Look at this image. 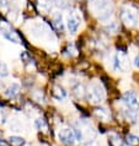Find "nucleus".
Segmentation results:
<instances>
[{"label": "nucleus", "mask_w": 139, "mask_h": 146, "mask_svg": "<svg viewBox=\"0 0 139 146\" xmlns=\"http://www.w3.org/2000/svg\"><path fill=\"white\" fill-rule=\"evenodd\" d=\"M89 9L102 22H107L113 14L111 0H90Z\"/></svg>", "instance_id": "1"}, {"label": "nucleus", "mask_w": 139, "mask_h": 146, "mask_svg": "<svg viewBox=\"0 0 139 146\" xmlns=\"http://www.w3.org/2000/svg\"><path fill=\"white\" fill-rule=\"evenodd\" d=\"M88 100L92 104H99L105 100V90L100 84H91L88 90Z\"/></svg>", "instance_id": "2"}, {"label": "nucleus", "mask_w": 139, "mask_h": 146, "mask_svg": "<svg viewBox=\"0 0 139 146\" xmlns=\"http://www.w3.org/2000/svg\"><path fill=\"white\" fill-rule=\"evenodd\" d=\"M121 20L127 27H129V28L134 27L137 25V21H138L136 10L130 6H124L123 9H122V13H121Z\"/></svg>", "instance_id": "3"}, {"label": "nucleus", "mask_w": 139, "mask_h": 146, "mask_svg": "<svg viewBox=\"0 0 139 146\" xmlns=\"http://www.w3.org/2000/svg\"><path fill=\"white\" fill-rule=\"evenodd\" d=\"M80 23H81V17L78 14V11H72V13L68 14L67 20H65V25H67V28L70 33H76L80 27Z\"/></svg>", "instance_id": "4"}, {"label": "nucleus", "mask_w": 139, "mask_h": 146, "mask_svg": "<svg viewBox=\"0 0 139 146\" xmlns=\"http://www.w3.org/2000/svg\"><path fill=\"white\" fill-rule=\"evenodd\" d=\"M0 28H1V33L9 42L13 43H21V37L16 33V32L10 27V25L6 21H0Z\"/></svg>", "instance_id": "5"}, {"label": "nucleus", "mask_w": 139, "mask_h": 146, "mask_svg": "<svg viewBox=\"0 0 139 146\" xmlns=\"http://www.w3.org/2000/svg\"><path fill=\"white\" fill-rule=\"evenodd\" d=\"M58 137H59V140L67 146H73L75 144V140H76L74 131L70 130V129H68V128L62 129V130L58 133Z\"/></svg>", "instance_id": "6"}, {"label": "nucleus", "mask_w": 139, "mask_h": 146, "mask_svg": "<svg viewBox=\"0 0 139 146\" xmlns=\"http://www.w3.org/2000/svg\"><path fill=\"white\" fill-rule=\"evenodd\" d=\"M122 100H123V103L127 107H129V108H137L138 107L139 101H138V96H137L136 92H133V91L126 92Z\"/></svg>", "instance_id": "7"}, {"label": "nucleus", "mask_w": 139, "mask_h": 146, "mask_svg": "<svg viewBox=\"0 0 139 146\" xmlns=\"http://www.w3.org/2000/svg\"><path fill=\"white\" fill-rule=\"evenodd\" d=\"M113 62H112V68L114 69L116 71H123L124 69V62H126V58H124V54L122 53H117L116 55H113Z\"/></svg>", "instance_id": "8"}, {"label": "nucleus", "mask_w": 139, "mask_h": 146, "mask_svg": "<svg viewBox=\"0 0 139 146\" xmlns=\"http://www.w3.org/2000/svg\"><path fill=\"white\" fill-rule=\"evenodd\" d=\"M53 27L57 31H63L64 30V21H63V15L60 13H57L53 17Z\"/></svg>", "instance_id": "9"}, {"label": "nucleus", "mask_w": 139, "mask_h": 146, "mask_svg": "<svg viewBox=\"0 0 139 146\" xmlns=\"http://www.w3.org/2000/svg\"><path fill=\"white\" fill-rule=\"evenodd\" d=\"M20 92V86L17 84H11L9 87L5 90V96L9 97V98H14V97H16L19 95Z\"/></svg>", "instance_id": "10"}, {"label": "nucleus", "mask_w": 139, "mask_h": 146, "mask_svg": "<svg viewBox=\"0 0 139 146\" xmlns=\"http://www.w3.org/2000/svg\"><path fill=\"white\" fill-rule=\"evenodd\" d=\"M95 114H96L97 118H100L101 120H104V121H107L110 118H111V115H110L108 111L106 108H104V107H97V108H95Z\"/></svg>", "instance_id": "11"}, {"label": "nucleus", "mask_w": 139, "mask_h": 146, "mask_svg": "<svg viewBox=\"0 0 139 146\" xmlns=\"http://www.w3.org/2000/svg\"><path fill=\"white\" fill-rule=\"evenodd\" d=\"M38 9L42 13L49 14L52 11V0H38Z\"/></svg>", "instance_id": "12"}, {"label": "nucleus", "mask_w": 139, "mask_h": 146, "mask_svg": "<svg viewBox=\"0 0 139 146\" xmlns=\"http://www.w3.org/2000/svg\"><path fill=\"white\" fill-rule=\"evenodd\" d=\"M124 115H126V118L128 119L129 121L137 120V117H138L137 108H129V107H127L126 111H124Z\"/></svg>", "instance_id": "13"}, {"label": "nucleus", "mask_w": 139, "mask_h": 146, "mask_svg": "<svg viewBox=\"0 0 139 146\" xmlns=\"http://www.w3.org/2000/svg\"><path fill=\"white\" fill-rule=\"evenodd\" d=\"M53 97H54L55 100H58V101H63L65 97H67V92H65V90L63 87L55 86L54 91H53Z\"/></svg>", "instance_id": "14"}, {"label": "nucleus", "mask_w": 139, "mask_h": 146, "mask_svg": "<svg viewBox=\"0 0 139 146\" xmlns=\"http://www.w3.org/2000/svg\"><path fill=\"white\" fill-rule=\"evenodd\" d=\"M9 141H10V144H11V145H14V146H21V145H23V143H25L23 137L17 136V135L10 136V137H9Z\"/></svg>", "instance_id": "15"}, {"label": "nucleus", "mask_w": 139, "mask_h": 146, "mask_svg": "<svg viewBox=\"0 0 139 146\" xmlns=\"http://www.w3.org/2000/svg\"><path fill=\"white\" fill-rule=\"evenodd\" d=\"M127 143L129 145H138L139 144V137L133 135V134H128L127 135Z\"/></svg>", "instance_id": "16"}, {"label": "nucleus", "mask_w": 139, "mask_h": 146, "mask_svg": "<svg viewBox=\"0 0 139 146\" xmlns=\"http://www.w3.org/2000/svg\"><path fill=\"white\" fill-rule=\"evenodd\" d=\"M111 144L113 146H122L123 145V143H122V139L118 135H116V134H113V135H111Z\"/></svg>", "instance_id": "17"}, {"label": "nucleus", "mask_w": 139, "mask_h": 146, "mask_svg": "<svg viewBox=\"0 0 139 146\" xmlns=\"http://www.w3.org/2000/svg\"><path fill=\"white\" fill-rule=\"evenodd\" d=\"M9 75V69H7V65L5 63L0 62V76L1 78H5V76Z\"/></svg>", "instance_id": "18"}, {"label": "nucleus", "mask_w": 139, "mask_h": 146, "mask_svg": "<svg viewBox=\"0 0 139 146\" xmlns=\"http://www.w3.org/2000/svg\"><path fill=\"white\" fill-rule=\"evenodd\" d=\"M74 93L76 97H79V98H81V97L84 96V87L81 86L80 84H78L76 86L74 87Z\"/></svg>", "instance_id": "19"}, {"label": "nucleus", "mask_w": 139, "mask_h": 146, "mask_svg": "<svg viewBox=\"0 0 139 146\" xmlns=\"http://www.w3.org/2000/svg\"><path fill=\"white\" fill-rule=\"evenodd\" d=\"M32 97H33L35 101H37V102H43L44 101V97H43V93L41 91H35L33 93H32Z\"/></svg>", "instance_id": "20"}, {"label": "nucleus", "mask_w": 139, "mask_h": 146, "mask_svg": "<svg viewBox=\"0 0 139 146\" xmlns=\"http://www.w3.org/2000/svg\"><path fill=\"white\" fill-rule=\"evenodd\" d=\"M74 135H75V139L78 141H83V139H84V131L81 130L80 128H75L74 129Z\"/></svg>", "instance_id": "21"}, {"label": "nucleus", "mask_w": 139, "mask_h": 146, "mask_svg": "<svg viewBox=\"0 0 139 146\" xmlns=\"http://www.w3.org/2000/svg\"><path fill=\"white\" fill-rule=\"evenodd\" d=\"M36 127L38 129H43V130H46L47 129V125H46V121H44L43 118H38L36 120Z\"/></svg>", "instance_id": "22"}, {"label": "nucleus", "mask_w": 139, "mask_h": 146, "mask_svg": "<svg viewBox=\"0 0 139 146\" xmlns=\"http://www.w3.org/2000/svg\"><path fill=\"white\" fill-rule=\"evenodd\" d=\"M106 30H107L108 32H111V33H116V32L118 31V25L116 22H111L107 27H106Z\"/></svg>", "instance_id": "23"}, {"label": "nucleus", "mask_w": 139, "mask_h": 146, "mask_svg": "<svg viewBox=\"0 0 139 146\" xmlns=\"http://www.w3.org/2000/svg\"><path fill=\"white\" fill-rule=\"evenodd\" d=\"M7 9H9L7 0H0V11H7Z\"/></svg>", "instance_id": "24"}, {"label": "nucleus", "mask_w": 139, "mask_h": 146, "mask_svg": "<svg viewBox=\"0 0 139 146\" xmlns=\"http://www.w3.org/2000/svg\"><path fill=\"white\" fill-rule=\"evenodd\" d=\"M65 52H68V55H75L76 54V49H75V47L74 46H73V44H70V46H68V49L67 50H65Z\"/></svg>", "instance_id": "25"}, {"label": "nucleus", "mask_w": 139, "mask_h": 146, "mask_svg": "<svg viewBox=\"0 0 139 146\" xmlns=\"http://www.w3.org/2000/svg\"><path fill=\"white\" fill-rule=\"evenodd\" d=\"M67 1H68V0H52V3H54L55 5L62 6V7L67 6Z\"/></svg>", "instance_id": "26"}, {"label": "nucleus", "mask_w": 139, "mask_h": 146, "mask_svg": "<svg viewBox=\"0 0 139 146\" xmlns=\"http://www.w3.org/2000/svg\"><path fill=\"white\" fill-rule=\"evenodd\" d=\"M134 65L139 69V54L136 56V58H134Z\"/></svg>", "instance_id": "27"}, {"label": "nucleus", "mask_w": 139, "mask_h": 146, "mask_svg": "<svg viewBox=\"0 0 139 146\" xmlns=\"http://www.w3.org/2000/svg\"><path fill=\"white\" fill-rule=\"evenodd\" d=\"M122 146H128V145H126V144H123V145H122Z\"/></svg>", "instance_id": "28"}]
</instances>
